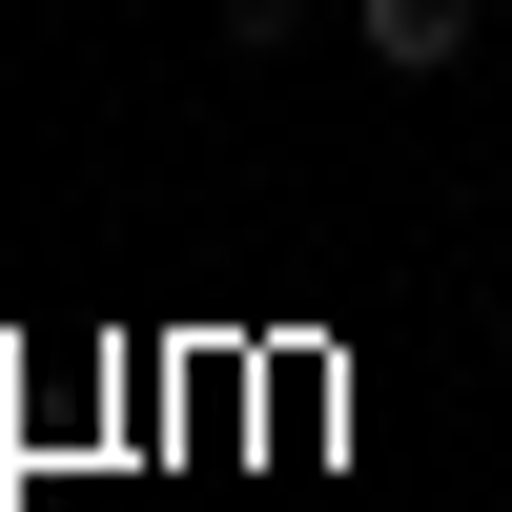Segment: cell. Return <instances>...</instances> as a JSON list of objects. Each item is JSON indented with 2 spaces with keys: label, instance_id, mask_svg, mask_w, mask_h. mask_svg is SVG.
<instances>
[{
  "label": "cell",
  "instance_id": "obj_2",
  "mask_svg": "<svg viewBox=\"0 0 512 512\" xmlns=\"http://www.w3.org/2000/svg\"><path fill=\"white\" fill-rule=\"evenodd\" d=\"M205 21H226L246 62H287V41H308V0H205Z\"/></svg>",
  "mask_w": 512,
  "mask_h": 512
},
{
  "label": "cell",
  "instance_id": "obj_3",
  "mask_svg": "<svg viewBox=\"0 0 512 512\" xmlns=\"http://www.w3.org/2000/svg\"><path fill=\"white\" fill-rule=\"evenodd\" d=\"M492 369H512V349H492Z\"/></svg>",
  "mask_w": 512,
  "mask_h": 512
},
{
  "label": "cell",
  "instance_id": "obj_1",
  "mask_svg": "<svg viewBox=\"0 0 512 512\" xmlns=\"http://www.w3.org/2000/svg\"><path fill=\"white\" fill-rule=\"evenodd\" d=\"M349 41H369V62H390V82H451V62H472V0H349Z\"/></svg>",
  "mask_w": 512,
  "mask_h": 512
}]
</instances>
